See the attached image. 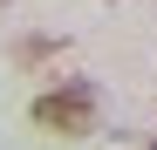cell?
Returning a JSON list of instances; mask_svg holds the SVG:
<instances>
[{
    "mask_svg": "<svg viewBox=\"0 0 157 150\" xmlns=\"http://www.w3.org/2000/svg\"><path fill=\"white\" fill-rule=\"evenodd\" d=\"M150 150H157V143H150Z\"/></svg>",
    "mask_w": 157,
    "mask_h": 150,
    "instance_id": "obj_3",
    "label": "cell"
},
{
    "mask_svg": "<svg viewBox=\"0 0 157 150\" xmlns=\"http://www.w3.org/2000/svg\"><path fill=\"white\" fill-rule=\"evenodd\" d=\"M28 116H34V130L89 137V130H96V116H102V96H96V82L68 75V82H55V89H41V96H34V103H28Z\"/></svg>",
    "mask_w": 157,
    "mask_h": 150,
    "instance_id": "obj_1",
    "label": "cell"
},
{
    "mask_svg": "<svg viewBox=\"0 0 157 150\" xmlns=\"http://www.w3.org/2000/svg\"><path fill=\"white\" fill-rule=\"evenodd\" d=\"M48 55H62V34H21V41H14V62H21V68H34V62H48Z\"/></svg>",
    "mask_w": 157,
    "mask_h": 150,
    "instance_id": "obj_2",
    "label": "cell"
}]
</instances>
